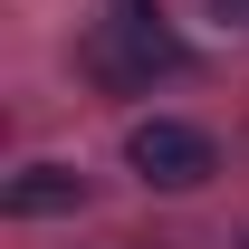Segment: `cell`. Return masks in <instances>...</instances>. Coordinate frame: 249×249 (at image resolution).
Wrapping results in <instances>:
<instances>
[{"instance_id": "obj_2", "label": "cell", "mask_w": 249, "mask_h": 249, "mask_svg": "<svg viewBox=\"0 0 249 249\" xmlns=\"http://www.w3.org/2000/svg\"><path fill=\"white\" fill-rule=\"evenodd\" d=\"M96 67L106 77H154V67H182V48H173V29H163L144 0H124L115 19L96 29Z\"/></svg>"}, {"instance_id": "obj_3", "label": "cell", "mask_w": 249, "mask_h": 249, "mask_svg": "<svg viewBox=\"0 0 249 249\" xmlns=\"http://www.w3.org/2000/svg\"><path fill=\"white\" fill-rule=\"evenodd\" d=\"M77 173H58V163H29V173H19V182H10V211L19 220H38V211H77Z\"/></svg>"}, {"instance_id": "obj_1", "label": "cell", "mask_w": 249, "mask_h": 249, "mask_svg": "<svg viewBox=\"0 0 249 249\" xmlns=\"http://www.w3.org/2000/svg\"><path fill=\"white\" fill-rule=\"evenodd\" d=\"M124 163H134L154 192H201V182L220 173L211 134H201V124H182V115H144L134 134H124Z\"/></svg>"}]
</instances>
